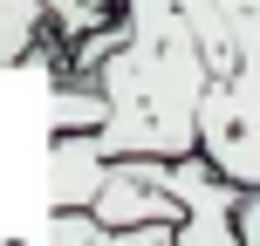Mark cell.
<instances>
[{
  "label": "cell",
  "instance_id": "1",
  "mask_svg": "<svg viewBox=\"0 0 260 246\" xmlns=\"http://www.w3.org/2000/svg\"><path fill=\"white\" fill-rule=\"evenodd\" d=\"M117 164L130 178H151L157 192L178 198V219H171V246H247L240 239V205L260 192V185H233L206 164L199 151H178V157H144V151H123Z\"/></svg>",
  "mask_w": 260,
  "mask_h": 246
},
{
  "label": "cell",
  "instance_id": "2",
  "mask_svg": "<svg viewBox=\"0 0 260 246\" xmlns=\"http://www.w3.org/2000/svg\"><path fill=\"white\" fill-rule=\"evenodd\" d=\"M260 76L253 68H226L199 89V110H192V151L206 157L219 178L233 185H260Z\"/></svg>",
  "mask_w": 260,
  "mask_h": 246
},
{
  "label": "cell",
  "instance_id": "3",
  "mask_svg": "<svg viewBox=\"0 0 260 246\" xmlns=\"http://www.w3.org/2000/svg\"><path fill=\"white\" fill-rule=\"evenodd\" d=\"M48 21H62V27H89L96 21V7L89 0H0V68H14L21 55H35V41H41V27Z\"/></svg>",
  "mask_w": 260,
  "mask_h": 246
},
{
  "label": "cell",
  "instance_id": "4",
  "mask_svg": "<svg viewBox=\"0 0 260 246\" xmlns=\"http://www.w3.org/2000/svg\"><path fill=\"white\" fill-rule=\"evenodd\" d=\"M103 171H110V157L96 151L89 130H55V144H48V205H89Z\"/></svg>",
  "mask_w": 260,
  "mask_h": 246
},
{
  "label": "cell",
  "instance_id": "5",
  "mask_svg": "<svg viewBox=\"0 0 260 246\" xmlns=\"http://www.w3.org/2000/svg\"><path fill=\"white\" fill-rule=\"evenodd\" d=\"M103 123V89L96 82H62L55 89V130H96Z\"/></svg>",
  "mask_w": 260,
  "mask_h": 246
},
{
  "label": "cell",
  "instance_id": "6",
  "mask_svg": "<svg viewBox=\"0 0 260 246\" xmlns=\"http://www.w3.org/2000/svg\"><path fill=\"white\" fill-rule=\"evenodd\" d=\"M206 7L226 21V34H233L240 55H260V0H206Z\"/></svg>",
  "mask_w": 260,
  "mask_h": 246
},
{
  "label": "cell",
  "instance_id": "7",
  "mask_svg": "<svg viewBox=\"0 0 260 246\" xmlns=\"http://www.w3.org/2000/svg\"><path fill=\"white\" fill-rule=\"evenodd\" d=\"M89 239H96L89 205H48V246H89Z\"/></svg>",
  "mask_w": 260,
  "mask_h": 246
},
{
  "label": "cell",
  "instance_id": "8",
  "mask_svg": "<svg viewBox=\"0 0 260 246\" xmlns=\"http://www.w3.org/2000/svg\"><path fill=\"white\" fill-rule=\"evenodd\" d=\"M89 246H171V226H165V219H144V226H96Z\"/></svg>",
  "mask_w": 260,
  "mask_h": 246
}]
</instances>
